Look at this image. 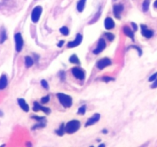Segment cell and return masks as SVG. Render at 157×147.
<instances>
[{
  "mask_svg": "<svg viewBox=\"0 0 157 147\" xmlns=\"http://www.w3.org/2000/svg\"><path fill=\"white\" fill-rule=\"evenodd\" d=\"M71 72H72L73 75L75 76L76 78L79 79V80H84L85 78V74L84 72V70H81V68H74L71 70Z\"/></svg>",
  "mask_w": 157,
  "mask_h": 147,
  "instance_id": "52a82bcc",
  "label": "cell"
},
{
  "mask_svg": "<svg viewBox=\"0 0 157 147\" xmlns=\"http://www.w3.org/2000/svg\"><path fill=\"white\" fill-rule=\"evenodd\" d=\"M2 116V113L0 111V116Z\"/></svg>",
  "mask_w": 157,
  "mask_h": 147,
  "instance_id": "ab89813d",
  "label": "cell"
},
{
  "mask_svg": "<svg viewBox=\"0 0 157 147\" xmlns=\"http://www.w3.org/2000/svg\"><path fill=\"white\" fill-rule=\"evenodd\" d=\"M7 39V35H6V31L3 30L2 31V33L0 35V44H2L3 42Z\"/></svg>",
  "mask_w": 157,
  "mask_h": 147,
  "instance_id": "ffe728a7",
  "label": "cell"
},
{
  "mask_svg": "<svg viewBox=\"0 0 157 147\" xmlns=\"http://www.w3.org/2000/svg\"><path fill=\"white\" fill-rule=\"evenodd\" d=\"M131 24H132V26H133V31H137V25H136L135 23H133V22H132Z\"/></svg>",
  "mask_w": 157,
  "mask_h": 147,
  "instance_id": "e575fe53",
  "label": "cell"
},
{
  "mask_svg": "<svg viewBox=\"0 0 157 147\" xmlns=\"http://www.w3.org/2000/svg\"><path fill=\"white\" fill-rule=\"evenodd\" d=\"M25 66L27 68H31L34 64V61L33 59L29 56H26L25 58Z\"/></svg>",
  "mask_w": 157,
  "mask_h": 147,
  "instance_id": "e0dca14e",
  "label": "cell"
},
{
  "mask_svg": "<svg viewBox=\"0 0 157 147\" xmlns=\"http://www.w3.org/2000/svg\"><path fill=\"white\" fill-rule=\"evenodd\" d=\"M45 123L42 122V120H41V121H38V123L37 124L35 125L32 129L35 130V129H37V128H43V127H45Z\"/></svg>",
  "mask_w": 157,
  "mask_h": 147,
  "instance_id": "7402d4cb",
  "label": "cell"
},
{
  "mask_svg": "<svg viewBox=\"0 0 157 147\" xmlns=\"http://www.w3.org/2000/svg\"><path fill=\"white\" fill-rule=\"evenodd\" d=\"M104 26L107 30H110L115 27V23L111 18H107L104 21Z\"/></svg>",
  "mask_w": 157,
  "mask_h": 147,
  "instance_id": "7c38bea8",
  "label": "cell"
},
{
  "mask_svg": "<svg viewBox=\"0 0 157 147\" xmlns=\"http://www.w3.org/2000/svg\"><path fill=\"white\" fill-rule=\"evenodd\" d=\"M60 32L64 35H68L69 34V29L66 26H64L60 29Z\"/></svg>",
  "mask_w": 157,
  "mask_h": 147,
  "instance_id": "603a6c76",
  "label": "cell"
},
{
  "mask_svg": "<svg viewBox=\"0 0 157 147\" xmlns=\"http://www.w3.org/2000/svg\"><path fill=\"white\" fill-rule=\"evenodd\" d=\"M99 146H100V147H101V146H105V145H104V144H101V145H100Z\"/></svg>",
  "mask_w": 157,
  "mask_h": 147,
  "instance_id": "74e56055",
  "label": "cell"
},
{
  "mask_svg": "<svg viewBox=\"0 0 157 147\" xmlns=\"http://www.w3.org/2000/svg\"><path fill=\"white\" fill-rule=\"evenodd\" d=\"M103 133H107V130H103Z\"/></svg>",
  "mask_w": 157,
  "mask_h": 147,
  "instance_id": "f35d334b",
  "label": "cell"
},
{
  "mask_svg": "<svg viewBox=\"0 0 157 147\" xmlns=\"http://www.w3.org/2000/svg\"><path fill=\"white\" fill-rule=\"evenodd\" d=\"M106 48V42L103 38H100L97 43V46L95 48V49L93 51V53L94 54H98L100 52H102Z\"/></svg>",
  "mask_w": 157,
  "mask_h": 147,
  "instance_id": "5b68a950",
  "label": "cell"
},
{
  "mask_svg": "<svg viewBox=\"0 0 157 147\" xmlns=\"http://www.w3.org/2000/svg\"><path fill=\"white\" fill-rule=\"evenodd\" d=\"M57 97L59 102L64 107L68 108L72 105V98H70V96L64 94V93H57Z\"/></svg>",
  "mask_w": 157,
  "mask_h": 147,
  "instance_id": "7a4b0ae2",
  "label": "cell"
},
{
  "mask_svg": "<svg viewBox=\"0 0 157 147\" xmlns=\"http://www.w3.org/2000/svg\"><path fill=\"white\" fill-rule=\"evenodd\" d=\"M124 10V6L121 4L114 5L113 7V13H114V16L116 17L117 19H120V14Z\"/></svg>",
  "mask_w": 157,
  "mask_h": 147,
  "instance_id": "9c48e42d",
  "label": "cell"
},
{
  "mask_svg": "<svg viewBox=\"0 0 157 147\" xmlns=\"http://www.w3.org/2000/svg\"><path fill=\"white\" fill-rule=\"evenodd\" d=\"M100 8L99 12L97 13V15H96V16L94 17V18L93 20H92V21H91V22H90V24H92V23H94L96 21H97V20H98V18H99V17H100Z\"/></svg>",
  "mask_w": 157,
  "mask_h": 147,
  "instance_id": "4316f807",
  "label": "cell"
},
{
  "mask_svg": "<svg viewBox=\"0 0 157 147\" xmlns=\"http://www.w3.org/2000/svg\"><path fill=\"white\" fill-rule=\"evenodd\" d=\"M49 96H46V97H44V98H41V101L42 104H46V103H48V101H49Z\"/></svg>",
  "mask_w": 157,
  "mask_h": 147,
  "instance_id": "f546056e",
  "label": "cell"
},
{
  "mask_svg": "<svg viewBox=\"0 0 157 147\" xmlns=\"http://www.w3.org/2000/svg\"><path fill=\"white\" fill-rule=\"evenodd\" d=\"M110 64H111V60L110 58H103L98 61V62L97 64V67L100 70H103V69H104L107 66L110 65Z\"/></svg>",
  "mask_w": 157,
  "mask_h": 147,
  "instance_id": "8992f818",
  "label": "cell"
},
{
  "mask_svg": "<svg viewBox=\"0 0 157 147\" xmlns=\"http://www.w3.org/2000/svg\"><path fill=\"white\" fill-rule=\"evenodd\" d=\"M64 132H65V130H64V123H62V124L60 126V127H59V129L56 131V133H57L58 136H63Z\"/></svg>",
  "mask_w": 157,
  "mask_h": 147,
  "instance_id": "d6986e66",
  "label": "cell"
},
{
  "mask_svg": "<svg viewBox=\"0 0 157 147\" xmlns=\"http://www.w3.org/2000/svg\"><path fill=\"white\" fill-rule=\"evenodd\" d=\"M157 77V72L155 73V74H153L152 76L149 78V81H154L156 79Z\"/></svg>",
  "mask_w": 157,
  "mask_h": 147,
  "instance_id": "4dcf8cb0",
  "label": "cell"
},
{
  "mask_svg": "<svg viewBox=\"0 0 157 147\" xmlns=\"http://www.w3.org/2000/svg\"><path fill=\"white\" fill-rule=\"evenodd\" d=\"M64 41H61V42H59L58 44V47H59V48H61L62 46H63V45H64Z\"/></svg>",
  "mask_w": 157,
  "mask_h": 147,
  "instance_id": "d590c367",
  "label": "cell"
},
{
  "mask_svg": "<svg viewBox=\"0 0 157 147\" xmlns=\"http://www.w3.org/2000/svg\"><path fill=\"white\" fill-rule=\"evenodd\" d=\"M15 50H16V52H21L23 47V40L22 35L20 33H16L15 35Z\"/></svg>",
  "mask_w": 157,
  "mask_h": 147,
  "instance_id": "277c9868",
  "label": "cell"
},
{
  "mask_svg": "<svg viewBox=\"0 0 157 147\" xmlns=\"http://www.w3.org/2000/svg\"><path fill=\"white\" fill-rule=\"evenodd\" d=\"M59 76H60L61 79L62 81H64V78H65V74H64V71H63V70L60 71V73H59Z\"/></svg>",
  "mask_w": 157,
  "mask_h": 147,
  "instance_id": "d6a6232c",
  "label": "cell"
},
{
  "mask_svg": "<svg viewBox=\"0 0 157 147\" xmlns=\"http://www.w3.org/2000/svg\"><path fill=\"white\" fill-rule=\"evenodd\" d=\"M82 39H83L82 35H81V34H77L75 41L68 42V48H71L77 47V46H78L81 43V42H82Z\"/></svg>",
  "mask_w": 157,
  "mask_h": 147,
  "instance_id": "ba28073f",
  "label": "cell"
},
{
  "mask_svg": "<svg viewBox=\"0 0 157 147\" xmlns=\"http://www.w3.org/2000/svg\"><path fill=\"white\" fill-rule=\"evenodd\" d=\"M123 31H124V34H125L127 37L130 38L132 40H134V34H133V31L128 26H124V29H123Z\"/></svg>",
  "mask_w": 157,
  "mask_h": 147,
  "instance_id": "5bb4252c",
  "label": "cell"
},
{
  "mask_svg": "<svg viewBox=\"0 0 157 147\" xmlns=\"http://www.w3.org/2000/svg\"><path fill=\"white\" fill-rule=\"evenodd\" d=\"M41 13H42V8L41 6L35 7L32 10V13H31V20H32L34 23L37 22L39 20Z\"/></svg>",
  "mask_w": 157,
  "mask_h": 147,
  "instance_id": "3957f363",
  "label": "cell"
},
{
  "mask_svg": "<svg viewBox=\"0 0 157 147\" xmlns=\"http://www.w3.org/2000/svg\"><path fill=\"white\" fill-rule=\"evenodd\" d=\"M18 103H19L20 107L25 112H28L29 110V107L27 104V103L25 102V100L24 99H19L18 100Z\"/></svg>",
  "mask_w": 157,
  "mask_h": 147,
  "instance_id": "9a60e30c",
  "label": "cell"
},
{
  "mask_svg": "<svg viewBox=\"0 0 157 147\" xmlns=\"http://www.w3.org/2000/svg\"><path fill=\"white\" fill-rule=\"evenodd\" d=\"M149 0H145L143 4V10L144 11V12H147L148 9H149Z\"/></svg>",
  "mask_w": 157,
  "mask_h": 147,
  "instance_id": "44dd1931",
  "label": "cell"
},
{
  "mask_svg": "<svg viewBox=\"0 0 157 147\" xmlns=\"http://www.w3.org/2000/svg\"><path fill=\"white\" fill-rule=\"evenodd\" d=\"M32 118L38 120V121H41V120H45V117H41V116H32Z\"/></svg>",
  "mask_w": 157,
  "mask_h": 147,
  "instance_id": "1f68e13d",
  "label": "cell"
},
{
  "mask_svg": "<svg viewBox=\"0 0 157 147\" xmlns=\"http://www.w3.org/2000/svg\"><path fill=\"white\" fill-rule=\"evenodd\" d=\"M154 6H155L156 8H157V0L155 2V3H154Z\"/></svg>",
  "mask_w": 157,
  "mask_h": 147,
  "instance_id": "8d00e7d4",
  "label": "cell"
},
{
  "mask_svg": "<svg viewBox=\"0 0 157 147\" xmlns=\"http://www.w3.org/2000/svg\"><path fill=\"white\" fill-rule=\"evenodd\" d=\"M102 81H104V82H110V81H114V78H113V77H102Z\"/></svg>",
  "mask_w": 157,
  "mask_h": 147,
  "instance_id": "83f0119b",
  "label": "cell"
},
{
  "mask_svg": "<svg viewBox=\"0 0 157 147\" xmlns=\"http://www.w3.org/2000/svg\"><path fill=\"white\" fill-rule=\"evenodd\" d=\"M86 2H87V0H80V1L77 2V9L79 13H82L83 10L84 9Z\"/></svg>",
  "mask_w": 157,
  "mask_h": 147,
  "instance_id": "2e32d148",
  "label": "cell"
},
{
  "mask_svg": "<svg viewBox=\"0 0 157 147\" xmlns=\"http://www.w3.org/2000/svg\"><path fill=\"white\" fill-rule=\"evenodd\" d=\"M141 29H142V35L147 38H150L153 35V31L147 29L146 25H141Z\"/></svg>",
  "mask_w": 157,
  "mask_h": 147,
  "instance_id": "8fae6325",
  "label": "cell"
},
{
  "mask_svg": "<svg viewBox=\"0 0 157 147\" xmlns=\"http://www.w3.org/2000/svg\"><path fill=\"white\" fill-rule=\"evenodd\" d=\"M41 86L44 87V88H45V89H48V82L45 81V80H42V81H41Z\"/></svg>",
  "mask_w": 157,
  "mask_h": 147,
  "instance_id": "f1b7e54d",
  "label": "cell"
},
{
  "mask_svg": "<svg viewBox=\"0 0 157 147\" xmlns=\"http://www.w3.org/2000/svg\"><path fill=\"white\" fill-rule=\"evenodd\" d=\"M81 127V122L79 120H70L66 124V126H64V130L65 132L68 134H71L78 130Z\"/></svg>",
  "mask_w": 157,
  "mask_h": 147,
  "instance_id": "6da1fadb",
  "label": "cell"
},
{
  "mask_svg": "<svg viewBox=\"0 0 157 147\" xmlns=\"http://www.w3.org/2000/svg\"><path fill=\"white\" fill-rule=\"evenodd\" d=\"M7 84H8V80L6 75H2L0 77V90H4L7 87Z\"/></svg>",
  "mask_w": 157,
  "mask_h": 147,
  "instance_id": "4fadbf2b",
  "label": "cell"
},
{
  "mask_svg": "<svg viewBox=\"0 0 157 147\" xmlns=\"http://www.w3.org/2000/svg\"><path fill=\"white\" fill-rule=\"evenodd\" d=\"M104 35H105V36L107 37V38L109 40L110 42H112V41L114 39V37H115V36L112 33H110V32H106Z\"/></svg>",
  "mask_w": 157,
  "mask_h": 147,
  "instance_id": "cb8c5ba5",
  "label": "cell"
},
{
  "mask_svg": "<svg viewBox=\"0 0 157 147\" xmlns=\"http://www.w3.org/2000/svg\"><path fill=\"white\" fill-rule=\"evenodd\" d=\"M100 115L99 114H95L92 117H91L87 120V123H86V126H92V125L95 124L96 123L100 120Z\"/></svg>",
  "mask_w": 157,
  "mask_h": 147,
  "instance_id": "30bf717a",
  "label": "cell"
},
{
  "mask_svg": "<svg viewBox=\"0 0 157 147\" xmlns=\"http://www.w3.org/2000/svg\"><path fill=\"white\" fill-rule=\"evenodd\" d=\"M39 107L40 104L38 102H34V106H33V110L35 112H38L39 111Z\"/></svg>",
  "mask_w": 157,
  "mask_h": 147,
  "instance_id": "484cf974",
  "label": "cell"
},
{
  "mask_svg": "<svg viewBox=\"0 0 157 147\" xmlns=\"http://www.w3.org/2000/svg\"><path fill=\"white\" fill-rule=\"evenodd\" d=\"M69 61L72 64H80V60L79 58L77 57L76 54H73L69 58Z\"/></svg>",
  "mask_w": 157,
  "mask_h": 147,
  "instance_id": "ac0fdd59",
  "label": "cell"
},
{
  "mask_svg": "<svg viewBox=\"0 0 157 147\" xmlns=\"http://www.w3.org/2000/svg\"><path fill=\"white\" fill-rule=\"evenodd\" d=\"M151 87H152V88H156L157 87V77H156V79L155 80V81H154V83L152 84Z\"/></svg>",
  "mask_w": 157,
  "mask_h": 147,
  "instance_id": "836d02e7",
  "label": "cell"
},
{
  "mask_svg": "<svg viewBox=\"0 0 157 147\" xmlns=\"http://www.w3.org/2000/svg\"><path fill=\"white\" fill-rule=\"evenodd\" d=\"M86 112V107L85 106H82L81 107L78 109V111H77V114H81V115H84Z\"/></svg>",
  "mask_w": 157,
  "mask_h": 147,
  "instance_id": "d4e9b609",
  "label": "cell"
}]
</instances>
